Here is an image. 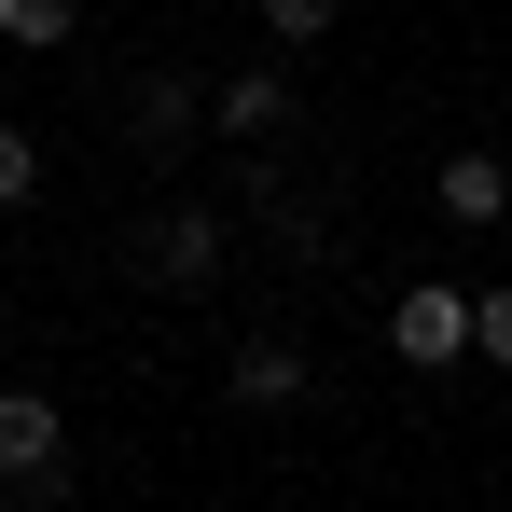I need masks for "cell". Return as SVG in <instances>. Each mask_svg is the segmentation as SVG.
I'll return each instance as SVG.
<instances>
[{"instance_id":"cell-5","label":"cell","mask_w":512,"mask_h":512,"mask_svg":"<svg viewBox=\"0 0 512 512\" xmlns=\"http://www.w3.org/2000/svg\"><path fill=\"white\" fill-rule=\"evenodd\" d=\"M429 222H443V236H499L512 222V167L499 153H443V167H429Z\"/></svg>"},{"instance_id":"cell-1","label":"cell","mask_w":512,"mask_h":512,"mask_svg":"<svg viewBox=\"0 0 512 512\" xmlns=\"http://www.w3.org/2000/svg\"><path fill=\"white\" fill-rule=\"evenodd\" d=\"M222 250H236V236H222V208H208V194H167V180H153V208H139L125 263H139V277H153L167 305H208V291H222Z\"/></svg>"},{"instance_id":"cell-9","label":"cell","mask_w":512,"mask_h":512,"mask_svg":"<svg viewBox=\"0 0 512 512\" xmlns=\"http://www.w3.org/2000/svg\"><path fill=\"white\" fill-rule=\"evenodd\" d=\"M333 14H346V0H263V42L305 56V42H333Z\"/></svg>"},{"instance_id":"cell-4","label":"cell","mask_w":512,"mask_h":512,"mask_svg":"<svg viewBox=\"0 0 512 512\" xmlns=\"http://www.w3.org/2000/svg\"><path fill=\"white\" fill-rule=\"evenodd\" d=\"M388 360H402V374H443V360H471V291H457V277H416V291H388Z\"/></svg>"},{"instance_id":"cell-2","label":"cell","mask_w":512,"mask_h":512,"mask_svg":"<svg viewBox=\"0 0 512 512\" xmlns=\"http://www.w3.org/2000/svg\"><path fill=\"white\" fill-rule=\"evenodd\" d=\"M111 125H125V153L167 180L194 139H208V70H125V97H111Z\"/></svg>"},{"instance_id":"cell-6","label":"cell","mask_w":512,"mask_h":512,"mask_svg":"<svg viewBox=\"0 0 512 512\" xmlns=\"http://www.w3.org/2000/svg\"><path fill=\"white\" fill-rule=\"evenodd\" d=\"M222 388H236L250 416H291V402L319 388V360H305V346H291V333H250V346H236V360H222Z\"/></svg>"},{"instance_id":"cell-10","label":"cell","mask_w":512,"mask_h":512,"mask_svg":"<svg viewBox=\"0 0 512 512\" xmlns=\"http://www.w3.org/2000/svg\"><path fill=\"white\" fill-rule=\"evenodd\" d=\"M28 194H42V139H28V125H14V111H0V222H14V208H28Z\"/></svg>"},{"instance_id":"cell-3","label":"cell","mask_w":512,"mask_h":512,"mask_svg":"<svg viewBox=\"0 0 512 512\" xmlns=\"http://www.w3.org/2000/svg\"><path fill=\"white\" fill-rule=\"evenodd\" d=\"M0 485L14 499H70V416L42 388H0Z\"/></svg>"},{"instance_id":"cell-7","label":"cell","mask_w":512,"mask_h":512,"mask_svg":"<svg viewBox=\"0 0 512 512\" xmlns=\"http://www.w3.org/2000/svg\"><path fill=\"white\" fill-rule=\"evenodd\" d=\"M277 125H291V70H277V56L208 84V139H236V153H250V139H277Z\"/></svg>"},{"instance_id":"cell-11","label":"cell","mask_w":512,"mask_h":512,"mask_svg":"<svg viewBox=\"0 0 512 512\" xmlns=\"http://www.w3.org/2000/svg\"><path fill=\"white\" fill-rule=\"evenodd\" d=\"M471 360L512 374V291H471Z\"/></svg>"},{"instance_id":"cell-8","label":"cell","mask_w":512,"mask_h":512,"mask_svg":"<svg viewBox=\"0 0 512 512\" xmlns=\"http://www.w3.org/2000/svg\"><path fill=\"white\" fill-rule=\"evenodd\" d=\"M70 28H84V0H0V42L14 56H56Z\"/></svg>"}]
</instances>
